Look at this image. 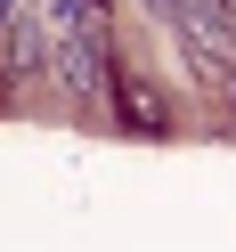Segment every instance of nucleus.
Segmentation results:
<instances>
[{
	"mask_svg": "<svg viewBox=\"0 0 236 252\" xmlns=\"http://www.w3.org/2000/svg\"><path fill=\"white\" fill-rule=\"evenodd\" d=\"M122 114H131L138 130H155V122H163V114H155V98H147V90H122Z\"/></svg>",
	"mask_w": 236,
	"mask_h": 252,
	"instance_id": "f257e3e1",
	"label": "nucleus"
}]
</instances>
